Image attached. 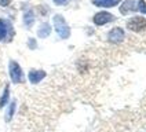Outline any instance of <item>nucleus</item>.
I'll return each instance as SVG.
<instances>
[{
	"label": "nucleus",
	"mask_w": 146,
	"mask_h": 132,
	"mask_svg": "<svg viewBox=\"0 0 146 132\" xmlns=\"http://www.w3.org/2000/svg\"><path fill=\"white\" fill-rule=\"evenodd\" d=\"M65 1L66 0H54V3H55V4H64Z\"/></svg>",
	"instance_id": "obj_15"
},
{
	"label": "nucleus",
	"mask_w": 146,
	"mask_h": 132,
	"mask_svg": "<svg viewBox=\"0 0 146 132\" xmlns=\"http://www.w3.org/2000/svg\"><path fill=\"white\" fill-rule=\"evenodd\" d=\"M120 0H94V4L99 7H113L119 3Z\"/></svg>",
	"instance_id": "obj_8"
},
{
	"label": "nucleus",
	"mask_w": 146,
	"mask_h": 132,
	"mask_svg": "<svg viewBox=\"0 0 146 132\" xmlns=\"http://www.w3.org/2000/svg\"><path fill=\"white\" fill-rule=\"evenodd\" d=\"M138 8H139V11H142V13H146L145 1H143V0H139V3H138Z\"/></svg>",
	"instance_id": "obj_12"
},
{
	"label": "nucleus",
	"mask_w": 146,
	"mask_h": 132,
	"mask_svg": "<svg viewBox=\"0 0 146 132\" xmlns=\"http://www.w3.org/2000/svg\"><path fill=\"white\" fill-rule=\"evenodd\" d=\"M127 28L132 30V32H142V30H145L146 28V19L143 16H134V18H131L128 19V22H127Z\"/></svg>",
	"instance_id": "obj_4"
},
{
	"label": "nucleus",
	"mask_w": 146,
	"mask_h": 132,
	"mask_svg": "<svg viewBox=\"0 0 146 132\" xmlns=\"http://www.w3.org/2000/svg\"><path fill=\"white\" fill-rule=\"evenodd\" d=\"M132 10H134V1L132 0H125L124 4L121 6V8H120L121 14H127L128 11H132Z\"/></svg>",
	"instance_id": "obj_9"
},
{
	"label": "nucleus",
	"mask_w": 146,
	"mask_h": 132,
	"mask_svg": "<svg viewBox=\"0 0 146 132\" xmlns=\"http://www.w3.org/2000/svg\"><path fill=\"white\" fill-rule=\"evenodd\" d=\"M11 1H13V0H0V6H1V7H7Z\"/></svg>",
	"instance_id": "obj_14"
},
{
	"label": "nucleus",
	"mask_w": 146,
	"mask_h": 132,
	"mask_svg": "<svg viewBox=\"0 0 146 132\" xmlns=\"http://www.w3.org/2000/svg\"><path fill=\"white\" fill-rule=\"evenodd\" d=\"M14 37V28L11 22L6 19H0V41L7 43Z\"/></svg>",
	"instance_id": "obj_3"
},
{
	"label": "nucleus",
	"mask_w": 146,
	"mask_h": 132,
	"mask_svg": "<svg viewBox=\"0 0 146 132\" xmlns=\"http://www.w3.org/2000/svg\"><path fill=\"white\" fill-rule=\"evenodd\" d=\"M44 77H46V72H44V70H39V69H32V70H29V81L32 82V84L40 82Z\"/></svg>",
	"instance_id": "obj_7"
},
{
	"label": "nucleus",
	"mask_w": 146,
	"mask_h": 132,
	"mask_svg": "<svg viewBox=\"0 0 146 132\" xmlns=\"http://www.w3.org/2000/svg\"><path fill=\"white\" fill-rule=\"evenodd\" d=\"M14 109H15V102H13L11 103V106H10V112H8V116H7V118H11V116H13V113H14Z\"/></svg>",
	"instance_id": "obj_13"
},
{
	"label": "nucleus",
	"mask_w": 146,
	"mask_h": 132,
	"mask_svg": "<svg viewBox=\"0 0 146 132\" xmlns=\"http://www.w3.org/2000/svg\"><path fill=\"white\" fill-rule=\"evenodd\" d=\"M124 37H125V34H124L121 28H114L108 34V40L110 41L112 44H120L124 40Z\"/></svg>",
	"instance_id": "obj_6"
},
{
	"label": "nucleus",
	"mask_w": 146,
	"mask_h": 132,
	"mask_svg": "<svg viewBox=\"0 0 146 132\" xmlns=\"http://www.w3.org/2000/svg\"><path fill=\"white\" fill-rule=\"evenodd\" d=\"M8 72H10V77H11V81L14 84H22L25 80L24 77V72L21 69V66L17 63L15 61H10V65H8Z\"/></svg>",
	"instance_id": "obj_2"
},
{
	"label": "nucleus",
	"mask_w": 146,
	"mask_h": 132,
	"mask_svg": "<svg viewBox=\"0 0 146 132\" xmlns=\"http://www.w3.org/2000/svg\"><path fill=\"white\" fill-rule=\"evenodd\" d=\"M8 95H10V90H8V85H7L4 88V92H3L1 98H0V107L6 106V103H7V100H8Z\"/></svg>",
	"instance_id": "obj_10"
},
{
	"label": "nucleus",
	"mask_w": 146,
	"mask_h": 132,
	"mask_svg": "<svg viewBox=\"0 0 146 132\" xmlns=\"http://www.w3.org/2000/svg\"><path fill=\"white\" fill-rule=\"evenodd\" d=\"M50 33V26L48 24H43L40 26V29H39V36L40 37H47Z\"/></svg>",
	"instance_id": "obj_11"
},
{
	"label": "nucleus",
	"mask_w": 146,
	"mask_h": 132,
	"mask_svg": "<svg viewBox=\"0 0 146 132\" xmlns=\"http://www.w3.org/2000/svg\"><path fill=\"white\" fill-rule=\"evenodd\" d=\"M52 21H54V28H55L58 34L62 39H68L70 36V29H69V26L66 24L65 18L62 15H55L52 18Z\"/></svg>",
	"instance_id": "obj_1"
},
{
	"label": "nucleus",
	"mask_w": 146,
	"mask_h": 132,
	"mask_svg": "<svg viewBox=\"0 0 146 132\" xmlns=\"http://www.w3.org/2000/svg\"><path fill=\"white\" fill-rule=\"evenodd\" d=\"M113 19H114V16L110 13H108V11H99V13H97L94 15V24L98 25V26H102V25L112 22Z\"/></svg>",
	"instance_id": "obj_5"
}]
</instances>
